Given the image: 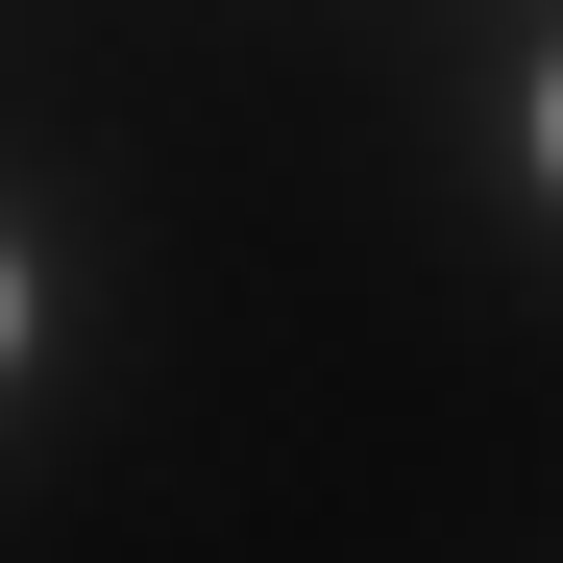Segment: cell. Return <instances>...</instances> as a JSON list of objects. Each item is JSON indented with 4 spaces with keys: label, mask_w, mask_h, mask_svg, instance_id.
I'll use <instances>...</instances> for the list:
<instances>
[{
    "label": "cell",
    "mask_w": 563,
    "mask_h": 563,
    "mask_svg": "<svg viewBox=\"0 0 563 563\" xmlns=\"http://www.w3.org/2000/svg\"><path fill=\"white\" fill-rule=\"evenodd\" d=\"M539 147H563V99H539Z\"/></svg>",
    "instance_id": "obj_2"
},
{
    "label": "cell",
    "mask_w": 563,
    "mask_h": 563,
    "mask_svg": "<svg viewBox=\"0 0 563 563\" xmlns=\"http://www.w3.org/2000/svg\"><path fill=\"white\" fill-rule=\"evenodd\" d=\"M0 319H25V269H0Z\"/></svg>",
    "instance_id": "obj_1"
}]
</instances>
